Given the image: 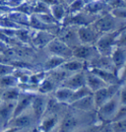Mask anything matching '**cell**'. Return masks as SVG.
Here are the masks:
<instances>
[{"label":"cell","mask_w":126,"mask_h":132,"mask_svg":"<svg viewBox=\"0 0 126 132\" xmlns=\"http://www.w3.org/2000/svg\"><path fill=\"white\" fill-rule=\"evenodd\" d=\"M100 53L97 50L96 45L89 44H80L73 50V58H77L80 60L85 61L86 63H92L93 61L98 59Z\"/></svg>","instance_id":"obj_3"},{"label":"cell","mask_w":126,"mask_h":132,"mask_svg":"<svg viewBox=\"0 0 126 132\" xmlns=\"http://www.w3.org/2000/svg\"><path fill=\"white\" fill-rule=\"evenodd\" d=\"M85 79H86V86L93 93L97 92L98 90L104 88L105 86H107L98 75H96L95 73H93L88 69L85 71Z\"/></svg>","instance_id":"obj_15"},{"label":"cell","mask_w":126,"mask_h":132,"mask_svg":"<svg viewBox=\"0 0 126 132\" xmlns=\"http://www.w3.org/2000/svg\"><path fill=\"white\" fill-rule=\"evenodd\" d=\"M125 132H126V131H125Z\"/></svg>","instance_id":"obj_40"},{"label":"cell","mask_w":126,"mask_h":132,"mask_svg":"<svg viewBox=\"0 0 126 132\" xmlns=\"http://www.w3.org/2000/svg\"><path fill=\"white\" fill-rule=\"evenodd\" d=\"M99 132H115L114 129H113V126H112V123L111 122H107V123H104L100 129H99Z\"/></svg>","instance_id":"obj_34"},{"label":"cell","mask_w":126,"mask_h":132,"mask_svg":"<svg viewBox=\"0 0 126 132\" xmlns=\"http://www.w3.org/2000/svg\"><path fill=\"white\" fill-rule=\"evenodd\" d=\"M47 108V101L44 96H35L33 100V104L31 109L33 110V116L36 121L40 120V118L44 116V112Z\"/></svg>","instance_id":"obj_12"},{"label":"cell","mask_w":126,"mask_h":132,"mask_svg":"<svg viewBox=\"0 0 126 132\" xmlns=\"http://www.w3.org/2000/svg\"><path fill=\"white\" fill-rule=\"evenodd\" d=\"M125 83H126V81H125Z\"/></svg>","instance_id":"obj_39"},{"label":"cell","mask_w":126,"mask_h":132,"mask_svg":"<svg viewBox=\"0 0 126 132\" xmlns=\"http://www.w3.org/2000/svg\"><path fill=\"white\" fill-rule=\"evenodd\" d=\"M118 97H119V101H120L121 105H126V84L123 86L121 85L119 92H118Z\"/></svg>","instance_id":"obj_30"},{"label":"cell","mask_w":126,"mask_h":132,"mask_svg":"<svg viewBox=\"0 0 126 132\" xmlns=\"http://www.w3.org/2000/svg\"><path fill=\"white\" fill-rule=\"evenodd\" d=\"M88 70L92 71L95 73L96 75H98L103 81H104L106 85H111V84H115V83L119 82V79L117 77V74L115 72L107 71V70H104V69H99L94 66H90Z\"/></svg>","instance_id":"obj_16"},{"label":"cell","mask_w":126,"mask_h":132,"mask_svg":"<svg viewBox=\"0 0 126 132\" xmlns=\"http://www.w3.org/2000/svg\"><path fill=\"white\" fill-rule=\"evenodd\" d=\"M77 32L81 44L95 45L99 38V33L93 26H82L80 29L77 30Z\"/></svg>","instance_id":"obj_6"},{"label":"cell","mask_w":126,"mask_h":132,"mask_svg":"<svg viewBox=\"0 0 126 132\" xmlns=\"http://www.w3.org/2000/svg\"><path fill=\"white\" fill-rule=\"evenodd\" d=\"M119 106H120V101H119V97L117 93L110 101H107L106 103H104V105L97 109V114L100 122L103 123L111 122Z\"/></svg>","instance_id":"obj_1"},{"label":"cell","mask_w":126,"mask_h":132,"mask_svg":"<svg viewBox=\"0 0 126 132\" xmlns=\"http://www.w3.org/2000/svg\"><path fill=\"white\" fill-rule=\"evenodd\" d=\"M85 85H86L85 71L82 70V71H79L71 74L64 82L62 83L61 86H64V87H67V88L75 91V90L81 88V87L85 86Z\"/></svg>","instance_id":"obj_10"},{"label":"cell","mask_w":126,"mask_h":132,"mask_svg":"<svg viewBox=\"0 0 126 132\" xmlns=\"http://www.w3.org/2000/svg\"><path fill=\"white\" fill-rule=\"evenodd\" d=\"M13 72H14V67L13 66L0 63V77L7 76V75H11Z\"/></svg>","instance_id":"obj_28"},{"label":"cell","mask_w":126,"mask_h":132,"mask_svg":"<svg viewBox=\"0 0 126 132\" xmlns=\"http://www.w3.org/2000/svg\"><path fill=\"white\" fill-rule=\"evenodd\" d=\"M72 95H73V90L67 88V87H64V86H61L60 88L56 89L54 92L55 100L61 104H68L69 105Z\"/></svg>","instance_id":"obj_18"},{"label":"cell","mask_w":126,"mask_h":132,"mask_svg":"<svg viewBox=\"0 0 126 132\" xmlns=\"http://www.w3.org/2000/svg\"><path fill=\"white\" fill-rule=\"evenodd\" d=\"M31 132H43L38 127H36V128H33V131H31Z\"/></svg>","instance_id":"obj_37"},{"label":"cell","mask_w":126,"mask_h":132,"mask_svg":"<svg viewBox=\"0 0 126 132\" xmlns=\"http://www.w3.org/2000/svg\"><path fill=\"white\" fill-rule=\"evenodd\" d=\"M119 34H120L119 31H113L110 33H105L103 36H99V39L97 40L95 45L100 55H107L106 52H110V55L113 47L116 45Z\"/></svg>","instance_id":"obj_2"},{"label":"cell","mask_w":126,"mask_h":132,"mask_svg":"<svg viewBox=\"0 0 126 132\" xmlns=\"http://www.w3.org/2000/svg\"><path fill=\"white\" fill-rule=\"evenodd\" d=\"M92 94H94V93L88 88V87H87V86H86V85L83 86V87H81V88L77 89V90H75V91H73V95H72L69 105H70L71 103H73V102L77 101V100L82 99V98H84V97H87V96L92 95Z\"/></svg>","instance_id":"obj_25"},{"label":"cell","mask_w":126,"mask_h":132,"mask_svg":"<svg viewBox=\"0 0 126 132\" xmlns=\"http://www.w3.org/2000/svg\"><path fill=\"white\" fill-rule=\"evenodd\" d=\"M58 117L56 116H49L47 117H45L43 119L41 123L39 124L38 128L41 130L43 132H48L52 129H54L56 127L58 126Z\"/></svg>","instance_id":"obj_20"},{"label":"cell","mask_w":126,"mask_h":132,"mask_svg":"<svg viewBox=\"0 0 126 132\" xmlns=\"http://www.w3.org/2000/svg\"><path fill=\"white\" fill-rule=\"evenodd\" d=\"M110 57L117 72L126 63V46L115 45L110 53Z\"/></svg>","instance_id":"obj_14"},{"label":"cell","mask_w":126,"mask_h":132,"mask_svg":"<svg viewBox=\"0 0 126 132\" xmlns=\"http://www.w3.org/2000/svg\"><path fill=\"white\" fill-rule=\"evenodd\" d=\"M33 121H36V119L33 116V110H32V112L26 110L21 114L12 117L10 120V127H15V128L21 129L24 127L31 126Z\"/></svg>","instance_id":"obj_8"},{"label":"cell","mask_w":126,"mask_h":132,"mask_svg":"<svg viewBox=\"0 0 126 132\" xmlns=\"http://www.w3.org/2000/svg\"><path fill=\"white\" fill-rule=\"evenodd\" d=\"M33 98H35V95H32V94H20L19 99L17 100L16 106H15L12 117L19 116V114L23 113L24 111L31 109Z\"/></svg>","instance_id":"obj_11"},{"label":"cell","mask_w":126,"mask_h":132,"mask_svg":"<svg viewBox=\"0 0 126 132\" xmlns=\"http://www.w3.org/2000/svg\"><path fill=\"white\" fill-rule=\"evenodd\" d=\"M124 118H126V105H120L119 109H118L117 112H116V114H115V116L113 117V119H112L111 122L121 120V119H124Z\"/></svg>","instance_id":"obj_29"},{"label":"cell","mask_w":126,"mask_h":132,"mask_svg":"<svg viewBox=\"0 0 126 132\" xmlns=\"http://www.w3.org/2000/svg\"><path fill=\"white\" fill-rule=\"evenodd\" d=\"M56 83L50 77H45L38 85V92L40 94H47L55 90Z\"/></svg>","instance_id":"obj_23"},{"label":"cell","mask_w":126,"mask_h":132,"mask_svg":"<svg viewBox=\"0 0 126 132\" xmlns=\"http://www.w3.org/2000/svg\"><path fill=\"white\" fill-rule=\"evenodd\" d=\"M54 39L53 36L46 32H38L33 38V43L36 46L38 47H43V46H47L52 39Z\"/></svg>","instance_id":"obj_19"},{"label":"cell","mask_w":126,"mask_h":132,"mask_svg":"<svg viewBox=\"0 0 126 132\" xmlns=\"http://www.w3.org/2000/svg\"><path fill=\"white\" fill-rule=\"evenodd\" d=\"M61 68H63L66 71L70 72V73H76V72L82 71L86 67V62L80 59H67V60L60 66Z\"/></svg>","instance_id":"obj_17"},{"label":"cell","mask_w":126,"mask_h":132,"mask_svg":"<svg viewBox=\"0 0 126 132\" xmlns=\"http://www.w3.org/2000/svg\"><path fill=\"white\" fill-rule=\"evenodd\" d=\"M48 132H59V125L56 127V128H54V129H52V130H50Z\"/></svg>","instance_id":"obj_36"},{"label":"cell","mask_w":126,"mask_h":132,"mask_svg":"<svg viewBox=\"0 0 126 132\" xmlns=\"http://www.w3.org/2000/svg\"><path fill=\"white\" fill-rule=\"evenodd\" d=\"M58 39L62 40L63 43H65L72 50H74L75 47L81 44L78 38V32L73 30L72 28H65L64 30H62L61 33L59 34Z\"/></svg>","instance_id":"obj_9"},{"label":"cell","mask_w":126,"mask_h":132,"mask_svg":"<svg viewBox=\"0 0 126 132\" xmlns=\"http://www.w3.org/2000/svg\"><path fill=\"white\" fill-rule=\"evenodd\" d=\"M20 90L16 87L5 89V91L1 94V98L3 102H15L20 97Z\"/></svg>","instance_id":"obj_22"},{"label":"cell","mask_w":126,"mask_h":132,"mask_svg":"<svg viewBox=\"0 0 126 132\" xmlns=\"http://www.w3.org/2000/svg\"><path fill=\"white\" fill-rule=\"evenodd\" d=\"M116 21L111 15H104L93 24V27L99 33H110L116 30Z\"/></svg>","instance_id":"obj_7"},{"label":"cell","mask_w":126,"mask_h":132,"mask_svg":"<svg viewBox=\"0 0 126 132\" xmlns=\"http://www.w3.org/2000/svg\"><path fill=\"white\" fill-rule=\"evenodd\" d=\"M70 105H72L76 110L85 111V112H91V111H94V110H97L93 94L89 95L87 97H84V98L80 100H77L75 102L71 103Z\"/></svg>","instance_id":"obj_13"},{"label":"cell","mask_w":126,"mask_h":132,"mask_svg":"<svg viewBox=\"0 0 126 132\" xmlns=\"http://www.w3.org/2000/svg\"><path fill=\"white\" fill-rule=\"evenodd\" d=\"M111 123H112V126H113V129H114L115 132L126 131V118L118 121H114V122H111Z\"/></svg>","instance_id":"obj_27"},{"label":"cell","mask_w":126,"mask_h":132,"mask_svg":"<svg viewBox=\"0 0 126 132\" xmlns=\"http://www.w3.org/2000/svg\"><path fill=\"white\" fill-rule=\"evenodd\" d=\"M121 87V84L119 82L115 83V84H111V85H107L104 88L99 89L97 92L93 94L94 100H95V105L96 108L98 109L100 105H103L104 103H106L107 101H110L114 95L118 93L119 89Z\"/></svg>","instance_id":"obj_4"},{"label":"cell","mask_w":126,"mask_h":132,"mask_svg":"<svg viewBox=\"0 0 126 132\" xmlns=\"http://www.w3.org/2000/svg\"><path fill=\"white\" fill-rule=\"evenodd\" d=\"M17 130H19V128H15V127H11L10 129H8V130H6L4 132H16Z\"/></svg>","instance_id":"obj_35"},{"label":"cell","mask_w":126,"mask_h":132,"mask_svg":"<svg viewBox=\"0 0 126 132\" xmlns=\"http://www.w3.org/2000/svg\"><path fill=\"white\" fill-rule=\"evenodd\" d=\"M50 10L52 12V15L54 19H61L63 15H64V10L60 5H57V4H53V5L50 7Z\"/></svg>","instance_id":"obj_26"},{"label":"cell","mask_w":126,"mask_h":132,"mask_svg":"<svg viewBox=\"0 0 126 132\" xmlns=\"http://www.w3.org/2000/svg\"><path fill=\"white\" fill-rule=\"evenodd\" d=\"M1 101H2V98H1V94H0V104H1Z\"/></svg>","instance_id":"obj_38"},{"label":"cell","mask_w":126,"mask_h":132,"mask_svg":"<svg viewBox=\"0 0 126 132\" xmlns=\"http://www.w3.org/2000/svg\"><path fill=\"white\" fill-rule=\"evenodd\" d=\"M47 48L52 53V55L59 56L64 59L73 58V50L71 47H69L65 43L60 40L58 38L57 39L54 38L52 39L49 44H47Z\"/></svg>","instance_id":"obj_5"},{"label":"cell","mask_w":126,"mask_h":132,"mask_svg":"<svg viewBox=\"0 0 126 132\" xmlns=\"http://www.w3.org/2000/svg\"><path fill=\"white\" fill-rule=\"evenodd\" d=\"M118 74H117V77L119 79V81H123L125 82L126 81V63L124 65L121 67L120 69L118 70Z\"/></svg>","instance_id":"obj_33"},{"label":"cell","mask_w":126,"mask_h":132,"mask_svg":"<svg viewBox=\"0 0 126 132\" xmlns=\"http://www.w3.org/2000/svg\"><path fill=\"white\" fill-rule=\"evenodd\" d=\"M18 81H19L18 77L17 76H12V74L0 77V88L8 89L12 88V87H16Z\"/></svg>","instance_id":"obj_24"},{"label":"cell","mask_w":126,"mask_h":132,"mask_svg":"<svg viewBox=\"0 0 126 132\" xmlns=\"http://www.w3.org/2000/svg\"><path fill=\"white\" fill-rule=\"evenodd\" d=\"M38 18L40 19L39 21H41V22L44 23V24H51V23H54V18L49 15V14H47V13H44V14H40Z\"/></svg>","instance_id":"obj_32"},{"label":"cell","mask_w":126,"mask_h":132,"mask_svg":"<svg viewBox=\"0 0 126 132\" xmlns=\"http://www.w3.org/2000/svg\"><path fill=\"white\" fill-rule=\"evenodd\" d=\"M44 78H45L44 77V73L41 72V73H38V74L31 76L30 77V82L32 83V84H38V85H39Z\"/></svg>","instance_id":"obj_31"},{"label":"cell","mask_w":126,"mask_h":132,"mask_svg":"<svg viewBox=\"0 0 126 132\" xmlns=\"http://www.w3.org/2000/svg\"><path fill=\"white\" fill-rule=\"evenodd\" d=\"M67 59H64L62 57H59V56H56V55H52L50 56L47 60L44 62V70L46 71H51V70H54L56 68L60 67Z\"/></svg>","instance_id":"obj_21"}]
</instances>
